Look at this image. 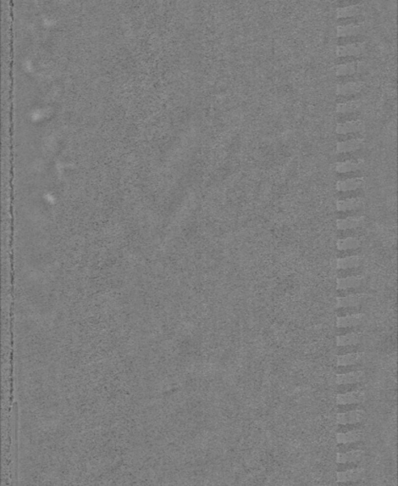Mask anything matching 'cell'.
Segmentation results:
<instances>
[{
    "mask_svg": "<svg viewBox=\"0 0 398 486\" xmlns=\"http://www.w3.org/2000/svg\"><path fill=\"white\" fill-rule=\"evenodd\" d=\"M366 130V125L361 120L348 121L345 123H340L336 125L335 133L340 135H345L350 133H364Z\"/></svg>",
    "mask_w": 398,
    "mask_h": 486,
    "instance_id": "obj_1",
    "label": "cell"
},
{
    "mask_svg": "<svg viewBox=\"0 0 398 486\" xmlns=\"http://www.w3.org/2000/svg\"><path fill=\"white\" fill-rule=\"evenodd\" d=\"M366 412L363 409H355L344 413H337L335 416V420L337 423L346 425L360 422L361 421L364 420Z\"/></svg>",
    "mask_w": 398,
    "mask_h": 486,
    "instance_id": "obj_2",
    "label": "cell"
},
{
    "mask_svg": "<svg viewBox=\"0 0 398 486\" xmlns=\"http://www.w3.org/2000/svg\"><path fill=\"white\" fill-rule=\"evenodd\" d=\"M367 299L366 294H349L346 296H337L335 298V308H352L358 307Z\"/></svg>",
    "mask_w": 398,
    "mask_h": 486,
    "instance_id": "obj_3",
    "label": "cell"
},
{
    "mask_svg": "<svg viewBox=\"0 0 398 486\" xmlns=\"http://www.w3.org/2000/svg\"><path fill=\"white\" fill-rule=\"evenodd\" d=\"M367 316L365 314H355L349 316L337 317L335 325L337 328H351L357 327L364 323Z\"/></svg>",
    "mask_w": 398,
    "mask_h": 486,
    "instance_id": "obj_4",
    "label": "cell"
},
{
    "mask_svg": "<svg viewBox=\"0 0 398 486\" xmlns=\"http://www.w3.org/2000/svg\"><path fill=\"white\" fill-rule=\"evenodd\" d=\"M366 395L364 391H351L343 394L336 395L335 402L337 405H354L361 404L365 401Z\"/></svg>",
    "mask_w": 398,
    "mask_h": 486,
    "instance_id": "obj_5",
    "label": "cell"
},
{
    "mask_svg": "<svg viewBox=\"0 0 398 486\" xmlns=\"http://www.w3.org/2000/svg\"><path fill=\"white\" fill-rule=\"evenodd\" d=\"M365 377L366 374L364 371L358 370L344 374H336L334 377V382L336 385H351L363 381Z\"/></svg>",
    "mask_w": 398,
    "mask_h": 486,
    "instance_id": "obj_6",
    "label": "cell"
},
{
    "mask_svg": "<svg viewBox=\"0 0 398 486\" xmlns=\"http://www.w3.org/2000/svg\"><path fill=\"white\" fill-rule=\"evenodd\" d=\"M366 183L365 178L363 177H357V178H351L347 179L344 181H338L335 184V188L337 191L341 192H347V191H354L361 188Z\"/></svg>",
    "mask_w": 398,
    "mask_h": 486,
    "instance_id": "obj_7",
    "label": "cell"
},
{
    "mask_svg": "<svg viewBox=\"0 0 398 486\" xmlns=\"http://www.w3.org/2000/svg\"><path fill=\"white\" fill-rule=\"evenodd\" d=\"M365 282V277L363 276H347L336 278V289L348 290L359 288Z\"/></svg>",
    "mask_w": 398,
    "mask_h": 486,
    "instance_id": "obj_8",
    "label": "cell"
},
{
    "mask_svg": "<svg viewBox=\"0 0 398 486\" xmlns=\"http://www.w3.org/2000/svg\"><path fill=\"white\" fill-rule=\"evenodd\" d=\"M364 205V199L360 197H350L345 199H339L335 202L336 210L339 212L357 210Z\"/></svg>",
    "mask_w": 398,
    "mask_h": 486,
    "instance_id": "obj_9",
    "label": "cell"
},
{
    "mask_svg": "<svg viewBox=\"0 0 398 486\" xmlns=\"http://www.w3.org/2000/svg\"><path fill=\"white\" fill-rule=\"evenodd\" d=\"M365 145V142L363 139H351L347 140L344 142H338L336 143V148L335 151L336 153H349V152H355L361 149Z\"/></svg>",
    "mask_w": 398,
    "mask_h": 486,
    "instance_id": "obj_10",
    "label": "cell"
},
{
    "mask_svg": "<svg viewBox=\"0 0 398 486\" xmlns=\"http://www.w3.org/2000/svg\"><path fill=\"white\" fill-rule=\"evenodd\" d=\"M365 477V470L362 468L350 469L346 471H340L336 473V482L337 483H349V482H358L362 480Z\"/></svg>",
    "mask_w": 398,
    "mask_h": 486,
    "instance_id": "obj_11",
    "label": "cell"
},
{
    "mask_svg": "<svg viewBox=\"0 0 398 486\" xmlns=\"http://www.w3.org/2000/svg\"><path fill=\"white\" fill-rule=\"evenodd\" d=\"M366 223V218L364 216L360 217H348L342 220L336 221V228L338 230H349L356 229L363 226Z\"/></svg>",
    "mask_w": 398,
    "mask_h": 486,
    "instance_id": "obj_12",
    "label": "cell"
},
{
    "mask_svg": "<svg viewBox=\"0 0 398 486\" xmlns=\"http://www.w3.org/2000/svg\"><path fill=\"white\" fill-rule=\"evenodd\" d=\"M364 167H365V162L363 160H358V161L350 160L336 163L334 170L337 173H348V172L362 170Z\"/></svg>",
    "mask_w": 398,
    "mask_h": 486,
    "instance_id": "obj_13",
    "label": "cell"
},
{
    "mask_svg": "<svg viewBox=\"0 0 398 486\" xmlns=\"http://www.w3.org/2000/svg\"><path fill=\"white\" fill-rule=\"evenodd\" d=\"M365 355L362 353H353L347 355H338L336 356V366L337 367H345L352 366L360 363Z\"/></svg>",
    "mask_w": 398,
    "mask_h": 486,
    "instance_id": "obj_14",
    "label": "cell"
},
{
    "mask_svg": "<svg viewBox=\"0 0 398 486\" xmlns=\"http://www.w3.org/2000/svg\"><path fill=\"white\" fill-rule=\"evenodd\" d=\"M364 433L361 430H353L345 433H337L335 436L336 443L340 445H348L357 443L363 439Z\"/></svg>",
    "mask_w": 398,
    "mask_h": 486,
    "instance_id": "obj_15",
    "label": "cell"
},
{
    "mask_svg": "<svg viewBox=\"0 0 398 486\" xmlns=\"http://www.w3.org/2000/svg\"><path fill=\"white\" fill-rule=\"evenodd\" d=\"M365 455V451L363 450H352L345 453L338 452L336 454V462L337 463H351L358 462L362 460Z\"/></svg>",
    "mask_w": 398,
    "mask_h": 486,
    "instance_id": "obj_16",
    "label": "cell"
},
{
    "mask_svg": "<svg viewBox=\"0 0 398 486\" xmlns=\"http://www.w3.org/2000/svg\"><path fill=\"white\" fill-rule=\"evenodd\" d=\"M362 262V259L359 256H351L335 260V268L337 270H347L358 268Z\"/></svg>",
    "mask_w": 398,
    "mask_h": 486,
    "instance_id": "obj_17",
    "label": "cell"
},
{
    "mask_svg": "<svg viewBox=\"0 0 398 486\" xmlns=\"http://www.w3.org/2000/svg\"><path fill=\"white\" fill-rule=\"evenodd\" d=\"M362 340V334L358 332H350L345 335L336 336L337 347H348L358 345Z\"/></svg>",
    "mask_w": 398,
    "mask_h": 486,
    "instance_id": "obj_18",
    "label": "cell"
},
{
    "mask_svg": "<svg viewBox=\"0 0 398 486\" xmlns=\"http://www.w3.org/2000/svg\"><path fill=\"white\" fill-rule=\"evenodd\" d=\"M362 86L357 82H351L342 84L337 87L336 93L340 96H354L361 92Z\"/></svg>",
    "mask_w": 398,
    "mask_h": 486,
    "instance_id": "obj_19",
    "label": "cell"
},
{
    "mask_svg": "<svg viewBox=\"0 0 398 486\" xmlns=\"http://www.w3.org/2000/svg\"><path fill=\"white\" fill-rule=\"evenodd\" d=\"M362 103L358 100H353V101H348L344 103H339L336 105L335 109L337 113L341 114H349V113H354L358 111L361 107Z\"/></svg>",
    "mask_w": 398,
    "mask_h": 486,
    "instance_id": "obj_20",
    "label": "cell"
},
{
    "mask_svg": "<svg viewBox=\"0 0 398 486\" xmlns=\"http://www.w3.org/2000/svg\"><path fill=\"white\" fill-rule=\"evenodd\" d=\"M361 246V241L357 237H346L336 241V248L339 251L356 250Z\"/></svg>",
    "mask_w": 398,
    "mask_h": 486,
    "instance_id": "obj_21",
    "label": "cell"
},
{
    "mask_svg": "<svg viewBox=\"0 0 398 486\" xmlns=\"http://www.w3.org/2000/svg\"><path fill=\"white\" fill-rule=\"evenodd\" d=\"M365 20L364 16L361 14L358 15H353L345 18H339L337 20V25L339 26H349V25H359Z\"/></svg>",
    "mask_w": 398,
    "mask_h": 486,
    "instance_id": "obj_22",
    "label": "cell"
},
{
    "mask_svg": "<svg viewBox=\"0 0 398 486\" xmlns=\"http://www.w3.org/2000/svg\"><path fill=\"white\" fill-rule=\"evenodd\" d=\"M366 37L363 35H349L344 37H339L337 40V45L338 46H346V45H351L355 43H361L365 41Z\"/></svg>",
    "mask_w": 398,
    "mask_h": 486,
    "instance_id": "obj_23",
    "label": "cell"
},
{
    "mask_svg": "<svg viewBox=\"0 0 398 486\" xmlns=\"http://www.w3.org/2000/svg\"><path fill=\"white\" fill-rule=\"evenodd\" d=\"M359 60H360L359 57L354 56V55H349V56H344V57L338 58L335 63L337 65H347V64H350V63H353V62H358Z\"/></svg>",
    "mask_w": 398,
    "mask_h": 486,
    "instance_id": "obj_24",
    "label": "cell"
},
{
    "mask_svg": "<svg viewBox=\"0 0 398 486\" xmlns=\"http://www.w3.org/2000/svg\"><path fill=\"white\" fill-rule=\"evenodd\" d=\"M362 2H363V0H338L336 2V7L342 9V8L350 7V6H353V5L361 4Z\"/></svg>",
    "mask_w": 398,
    "mask_h": 486,
    "instance_id": "obj_25",
    "label": "cell"
}]
</instances>
